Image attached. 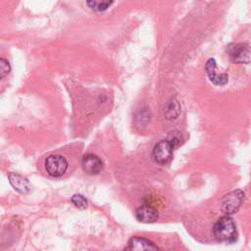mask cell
<instances>
[{
  "label": "cell",
  "mask_w": 251,
  "mask_h": 251,
  "mask_svg": "<svg viewBox=\"0 0 251 251\" xmlns=\"http://www.w3.org/2000/svg\"><path fill=\"white\" fill-rule=\"evenodd\" d=\"M135 217L141 223H154L158 219V211L151 205L144 204L136 209Z\"/></svg>",
  "instance_id": "8"
},
{
  "label": "cell",
  "mask_w": 251,
  "mask_h": 251,
  "mask_svg": "<svg viewBox=\"0 0 251 251\" xmlns=\"http://www.w3.org/2000/svg\"><path fill=\"white\" fill-rule=\"evenodd\" d=\"M217 65L215 59L211 58L207 61L205 70L209 79L216 85H224L228 81V75L226 74H218L217 73Z\"/></svg>",
  "instance_id": "7"
},
{
  "label": "cell",
  "mask_w": 251,
  "mask_h": 251,
  "mask_svg": "<svg viewBox=\"0 0 251 251\" xmlns=\"http://www.w3.org/2000/svg\"><path fill=\"white\" fill-rule=\"evenodd\" d=\"M72 203L78 209H85L87 207V200L86 198L81 194H74L71 198Z\"/></svg>",
  "instance_id": "13"
},
{
  "label": "cell",
  "mask_w": 251,
  "mask_h": 251,
  "mask_svg": "<svg viewBox=\"0 0 251 251\" xmlns=\"http://www.w3.org/2000/svg\"><path fill=\"white\" fill-rule=\"evenodd\" d=\"M244 200V192L240 189L227 193L222 202V211L226 215L236 213Z\"/></svg>",
  "instance_id": "4"
},
{
  "label": "cell",
  "mask_w": 251,
  "mask_h": 251,
  "mask_svg": "<svg viewBox=\"0 0 251 251\" xmlns=\"http://www.w3.org/2000/svg\"><path fill=\"white\" fill-rule=\"evenodd\" d=\"M126 249L129 250H158L159 248L150 240L143 237H131Z\"/></svg>",
  "instance_id": "10"
},
{
  "label": "cell",
  "mask_w": 251,
  "mask_h": 251,
  "mask_svg": "<svg viewBox=\"0 0 251 251\" xmlns=\"http://www.w3.org/2000/svg\"><path fill=\"white\" fill-rule=\"evenodd\" d=\"M180 112V107L176 99H171L165 108V116L168 120H175Z\"/></svg>",
  "instance_id": "11"
},
{
  "label": "cell",
  "mask_w": 251,
  "mask_h": 251,
  "mask_svg": "<svg viewBox=\"0 0 251 251\" xmlns=\"http://www.w3.org/2000/svg\"><path fill=\"white\" fill-rule=\"evenodd\" d=\"M10 71H11V67L9 62L6 59L1 58L0 59V77L4 78L10 73Z\"/></svg>",
  "instance_id": "15"
},
{
  "label": "cell",
  "mask_w": 251,
  "mask_h": 251,
  "mask_svg": "<svg viewBox=\"0 0 251 251\" xmlns=\"http://www.w3.org/2000/svg\"><path fill=\"white\" fill-rule=\"evenodd\" d=\"M81 168L88 175H97L103 170V162L94 154H85L81 160Z\"/></svg>",
  "instance_id": "6"
},
{
  "label": "cell",
  "mask_w": 251,
  "mask_h": 251,
  "mask_svg": "<svg viewBox=\"0 0 251 251\" xmlns=\"http://www.w3.org/2000/svg\"><path fill=\"white\" fill-rule=\"evenodd\" d=\"M10 184L14 189L20 193H27L30 190V183L28 179L17 173H11L8 176Z\"/></svg>",
  "instance_id": "9"
},
{
  "label": "cell",
  "mask_w": 251,
  "mask_h": 251,
  "mask_svg": "<svg viewBox=\"0 0 251 251\" xmlns=\"http://www.w3.org/2000/svg\"><path fill=\"white\" fill-rule=\"evenodd\" d=\"M167 139L172 143V145L174 147H176V145H178L181 141V133L178 130H173L168 134Z\"/></svg>",
  "instance_id": "14"
},
{
  "label": "cell",
  "mask_w": 251,
  "mask_h": 251,
  "mask_svg": "<svg viewBox=\"0 0 251 251\" xmlns=\"http://www.w3.org/2000/svg\"><path fill=\"white\" fill-rule=\"evenodd\" d=\"M44 167L49 176L53 177H60L67 172L69 164L66 158L62 155L52 154L45 159Z\"/></svg>",
  "instance_id": "3"
},
{
  "label": "cell",
  "mask_w": 251,
  "mask_h": 251,
  "mask_svg": "<svg viewBox=\"0 0 251 251\" xmlns=\"http://www.w3.org/2000/svg\"><path fill=\"white\" fill-rule=\"evenodd\" d=\"M213 234L218 241L231 243L237 238V230L233 220L228 216L220 218L213 226Z\"/></svg>",
  "instance_id": "1"
},
{
  "label": "cell",
  "mask_w": 251,
  "mask_h": 251,
  "mask_svg": "<svg viewBox=\"0 0 251 251\" xmlns=\"http://www.w3.org/2000/svg\"><path fill=\"white\" fill-rule=\"evenodd\" d=\"M113 3V0H86L87 6L95 11V12H102L107 10Z\"/></svg>",
  "instance_id": "12"
},
{
  "label": "cell",
  "mask_w": 251,
  "mask_h": 251,
  "mask_svg": "<svg viewBox=\"0 0 251 251\" xmlns=\"http://www.w3.org/2000/svg\"><path fill=\"white\" fill-rule=\"evenodd\" d=\"M174 146L168 139H163L159 141L153 148L152 157L153 160L161 165H164L169 162L173 155Z\"/></svg>",
  "instance_id": "5"
},
{
  "label": "cell",
  "mask_w": 251,
  "mask_h": 251,
  "mask_svg": "<svg viewBox=\"0 0 251 251\" xmlns=\"http://www.w3.org/2000/svg\"><path fill=\"white\" fill-rule=\"evenodd\" d=\"M226 53L232 63L248 64L251 62V47L247 43H231L226 46Z\"/></svg>",
  "instance_id": "2"
}]
</instances>
